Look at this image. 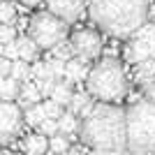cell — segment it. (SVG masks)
<instances>
[{"instance_id":"27","label":"cell","mask_w":155,"mask_h":155,"mask_svg":"<svg viewBox=\"0 0 155 155\" xmlns=\"http://www.w3.org/2000/svg\"><path fill=\"white\" fill-rule=\"evenodd\" d=\"M0 56L7 60H16L19 58V46H16V39L14 42H7V44H0Z\"/></svg>"},{"instance_id":"19","label":"cell","mask_w":155,"mask_h":155,"mask_svg":"<svg viewBox=\"0 0 155 155\" xmlns=\"http://www.w3.org/2000/svg\"><path fill=\"white\" fill-rule=\"evenodd\" d=\"M12 79L21 81V84H26V81H30V79H32V70H30V65H28L26 60L16 58V60L12 63Z\"/></svg>"},{"instance_id":"32","label":"cell","mask_w":155,"mask_h":155,"mask_svg":"<svg viewBox=\"0 0 155 155\" xmlns=\"http://www.w3.org/2000/svg\"><path fill=\"white\" fill-rule=\"evenodd\" d=\"M143 97H146L148 102H155V81H150V84L143 86Z\"/></svg>"},{"instance_id":"23","label":"cell","mask_w":155,"mask_h":155,"mask_svg":"<svg viewBox=\"0 0 155 155\" xmlns=\"http://www.w3.org/2000/svg\"><path fill=\"white\" fill-rule=\"evenodd\" d=\"M134 39L146 42V44L150 46V42H155V23H143V26L134 32Z\"/></svg>"},{"instance_id":"8","label":"cell","mask_w":155,"mask_h":155,"mask_svg":"<svg viewBox=\"0 0 155 155\" xmlns=\"http://www.w3.org/2000/svg\"><path fill=\"white\" fill-rule=\"evenodd\" d=\"M46 9L70 26L88 12V0H46Z\"/></svg>"},{"instance_id":"6","label":"cell","mask_w":155,"mask_h":155,"mask_svg":"<svg viewBox=\"0 0 155 155\" xmlns=\"http://www.w3.org/2000/svg\"><path fill=\"white\" fill-rule=\"evenodd\" d=\"M70 44H72V51L77 58H84L86 63L88 60H95L100 53H102V37L100 32L93 30V28H79L70 35Z\"/></svg>"},{"instance_id":"18","label":"cell","mask_w":155,"mask_h":155,"mask_svg":"<svg viewBox=\"0 0 155 155\" xmlns=\"http://www.w3.org/2000/svg\"><path fill=\"white\" fill-rule=\"evenodd\" d=\"M79 125H81V118L74 116L72 111H65L63 116L58 118V130L63 134H67V137H72L74 132H79Z\"/></svg>"},{"instance_id":"22","label":"cell","mask_w":155,"mask_h":155,"mask_svg":"<svg viewBox=\"0 0 155 155\" xmlns=\"http://www.w3.org/2000/svg\"><path fill=\"white\" fill-rule=\"evenodd\" d=\"M14 21H16V9H14V5H12V2H5V0H0V23L12 26Z\"/></svg>"},{"instance_id":"3","label":"cell","mask_w":155,"mask_h":155,"mask_svg":"<svg viewBox=\"0 0 155 155\" xmlns=\"http://www.w3.org/2000/svg\"><path fill=\"white\" fill-rule=\"evenodd\" d=\"M86 91L93 95V100L107 104L120 102L127 93V77L123 65L116 58H100L91 67V74L86 79Z\"/></svg>"},{"instance_id":"24","label":"cell","mask_w":155,"mask_h":155,"mask_svg":"<svg viewBox=\"0 0 155 155\" xmlns=\"http://www.w3.org/2000/svg\"><path fill=\"white\" fill-rule=\"evenodd\" d=\"M46 65H49V70H51V74H53V79L56 81H60V79H65V60H60V58H49L46 60Z\"/></svg>"},{"instance_id":"11","label":"cell","mask_w":155,"mask_h":155,"mask_svg":"<svg viewBox=\"0 0 155 155\" xmlns=\"http://www.w3.org/2000/svg\"><path fill=\"white\" fill-rule=\"evenodd\" d=\"M125 58H127V63L139 65V63H143V60H148V58H150V46L146 44V42H139V39H134V42L125 44Z\"/></svg>"},{"instance_id":"20","label":"cell","mask_w":155,"mask_h":155,"mask_svg":"<svg viewBox=\"0 0 155 155\" xmlns=\"http://www.w3.org/2000/svg\"><path fill=\"white\" fill-rule=\"evenodd\" d=\"M49 150H53L56 155L67 153V150H70V137L63 134V132H58V134H53V137H49Z\"/></svg>"},{"instance_id":"38","label":"cell","mask_w":155,"mask_h":155,"mask_svg":"<svg viewBox=\"0 0 155 155\" xmlns=\"http://www.w3.org/2000/svg\"><path fill=\"white\" fill-rule=\"evenodd\" d=\"M46 155H56V153H53V150H49V153H46Z\"/></svg>"},{"instance_id":"35","label":"cell","mask_w":155,"mask_h":155,"mask_svg":"<svg viewBox=\"0 0 155 155\" xmlns=\"http://www.w3.org/2000/svg\"><path fill=\"white\" fill-rule=\"evenodd\" d=\"M107 155H132L130 150H114V153H107Z\"/></svg>"},{"instance_id":"37","label":"cell","mask_w":155,"mask_h":155,"mask_svg":"<svg viewBox=\"0 0 155 155\" xmlns=\"http://www.w3.org/2000/svg\"><path fill=\"white\" fill-rule=\"evenodd\" d=\"M150 58L155 60V42H150Z\"/></svg>"},{"instance_id":"10","label":"cell","mask_w":155,"mask_h":155,"mask_svg":"<svg viewBox=\"0 0 155 155\" xmlns=\"http://www.w3.org/2000/svg\"><path fill=\"white\" fill-rule=\"evenodd\" d=\"M93 107H95V100H93V95L88 91H79V93H74L72 95V102H70V107H67V111H72L74 116H79V118H86L88 114L93 111Z\"/></svg>"},{"instance_id":"21","label":"cell","mask_w":155,"mask_h":155,"mask_svg":"<svg viewBox=\"0 0 155 155\" xmlns=\"http://www.w3.org/2000/svg\"><path fill=\"white\" fill-rule=\"evenodd\" d=\"M51 53H53V58H60V60H72L74 58V51H72V44H70V39H63L60 44H56L51 49Z\"/></svg>"},{"instance_id":"4","label":"cell","mask_w":155,"mask_h":155,"mask_svg":"<svg viewBox=\"0 0 155 155\" xmlns=\"http://www.w3.org/2000/svg\"><path fill=\"white\" fill-rule=\"evenodd\" d=\"M127 150L155 155V102L141 100L127 107Z\"/></svg>"},{"instance_id":"25","label":"cell","mask_w":155,"mask_h":155,"mask_svg":"<svg viewBox=\"0 0 155 155\" xmlns=\"http://www.w3.org/2000/svg\"><path fill=\"white\" fill-rule=\"evenodd\" d=\"M30 70H32V79L35 81H39V79H53V74H51L46 63H35V65H30Z\"/></svg>"},{"instance_id":"39","label":"cell","mask_w":155,"mask_h":155,"mask_svg":"<svg viewBox=\"0 0 155 155\" xmlns=\"http://www.w3.org/2000/svg\"><path fill=\"white\" fill-rule=\"evenodd\" d=\"M0 155H2V150H0Z\"/></svg>"},{"instance_id":"14","label":"cell","mask_w":155,"mask_h":155,"mask_svg":"<svg viewBox=\"0 0 155 155\" xmlns=\"http://www.w3.org/2000/svg\"><path fill=\"white\" fill-rule=\"evenodd\" d=\"M16 46H19V58L26 60V63L35 60V58H37V53H39V46L35 44V39H32L30 35L19 37V39H16Z\"/></svg>"},{"instance_id":"36","label":"cell","mask_w":155,"mask_h":155,"mask_svg":"<svg viewBox=\"0 0 155 155\" xmlns=\"http://www.w3.org/2000/svg\"><path fill=\"white\" fill-rule=\"evenodd\" d=\"M60 155H81V153H79L77 148H70V150H67V153H60Z\"/></svg>"},{"instance_id":"33","label":"cell","mask_w":155,"mask_h":155,"mask_svg":"<svg viewBox=\"0 0 155 155\" xmlns=\"http://www.w3.org/2000/svg\"><path fill=\"white\" fill-rule=\"evenodd\" d=\"M148 21L155 23V5H150V9H148Z\"/></svg>"},{"instance_id":"34","label":"cell","mask_w":155,"mask_h":155,"mask_svg":"<svg viewBox=\"0 0 155 155\" xmlns=\"http://www.w3.org/2000/svg\"><path fill=\"white\" fill-rule=\"evenodd\" d=\"M19 2H23V5H39V2H42V0H19Z\"/></svg>"},{"instance_id":"12","label":"cell","mask_w":155,"mask_h":155,"mask_svg":"<svg viewBox=\"0 0 155 155\" xmlns=\"http://www.w3.org/2000/svg\"><path fill=\"white\" fill-rule=\"evenodd\" d=\"M42 102V93H39L37 84L35 81H26V84H21V95H19V107L23 111L30 109L32 104H39Z\"/></svg>"},{"instance_id":"15","label":"cell","mask_w":155,"mask_h":155,"mask_svg":"<svg viewBox=\"0 0 155 155\" xmlns=\"http://www.w3.org/2000/svg\"><path fill=\"white\" fill-rule=\"evenodd\" d=\"M19 95H21V81H16V79H12V77L0 79V100L14 102Z\"/></svg>"},{"instance_id":"31","label":"cell","mask_w":155,"mask_h":155,"mask_svg":"<svg viewBox=\"0 0 155 155\" xmlns=\"http://www.w3.org/2000/svg\"><path fill=\"white\" fill-rule=\"evenodd\" d=\"M12 63H14V60H7V58L0 56V79L12 77Z\"/></svg>"},{"instance_id":"30","label":"cell","mask_w":155,"mask_h":155,"mask_svg":"<svg viewBox=\"0 0 155 155\" xmlns=\"http://www.w3.org/2000/svg\"><path fill=\"white\" fill-rule=\"evenodd\" d=\"M14 39H16V30H14V26L0 23V44H7V42H14Z\"/></svg>"},{"instance_id":"17","label":"cell","mask_w":155,"mask_h":155,"mask_svg":"<svg viewBox=\"0 0 155 155\" xmlns=\"http://www.w3.org/2000/svg\"><path fill=\"white\" fill-rule=\"evenodd\" d=\"M46 120V111H44V104H32L30 109L23 111V123L30 125V127H39V125Z\"/></svg>"},{"instance_id":"16","label":"cell","mask_w":155,"mask_h":155,"mask_svg":"<svg viewBox=\"0 0 155 155\" xmlns=\"http://www.w3.org/2000/svg\"><path fill=\"white\" fill-rule=\"evenodd\" d=\"M72 84H67V81H58L56 84V88H53V93H51V100L56 104H60V107H70V102H72Z\"/></svg>"},{"instance_id":"2","label":"cell","mask_w":155,"mask_h":155,"mask_svg":"<svg viewBox=\"0 0 155 155\" xmlns=\"http://www.w3.org/2000/svg\"><path fill=\"white\" fill-rule=\"evenodd\" d=\"M150 0H88V16L111 37H130L148 23Z\"/></svg>"},{"instance_id":"9","label":"cell","mask_w":155,"mask_h":155,"mask_svg":"<svg viewBox=\"0 0 155 155\" xmlns=\"http://www.w3.org/2000/svg\"><path fill=\"white\" fill-rule=\"evenodd\" d=\"M91 74V67L84 58H72L65 65V81L67 84H79V81H86Z\"/></svg>"},{"instance_id":"13","label":"cell","mask_w":155,"mask_h":155,"mask_svg":"<svg viewBox=\"0 0 155 155\" xmlns=\"http://www.w3.org/2000/svg\"><path fill=\"white\" fill-rule=\"evenodd\" d=\"M23 153L26 155H46L49 153V137L39 134V132L28 134L26 141H23Z\"/></svg>"},{"instance_id":"7","label":"cell","mask_w":155,"mask_h":155,"mask_svg":"<svg viewBox=\"0 0 155 155\" xmlns=\"http://www.w3.org/2000/svg\"><path fill=\"white\" fill-rule=\"evenodd\" d=\"M23 127V109L14 102L0 100V146L12 143Z\"/></svg>"},{"instance_id":"5","label":"cell","mask_w":155,"mask_h":155,"mask_svg":"<svg viewBox=\"0 0 155 155\" xmlns=\"http://www.w3.org/2000/svg\"><path fill=\"white\" fill-rule=\"evenodd\" d=\"M28 35L35 39V44L39 49H53L67 37V23L58 19L56 14H51L49 9L37 12L28 21Z\"/></svg>"},{"instance_id":"26","label":"cell","mask_w":155,"mask_h":155,"mask_svg":"<svg viewBox=\"0 0 155 155\" xmlns=\"http://www.w3.org/2000/svg\"><path fill=\"white\" fill-rule=\"evenodd\" d=\"M44 104V111H46V118H53V120H58L60 116H63L65 111H63V107H60V104H56L51 100V97H49V100H46V102H42Z\"/></svg>"},{"instance_id":"1","label":"cell","mask_w":155,"mask_h":155,"mask_svg":"<svg viewBox=\"0 0 155 155\" xmlns=\"http://www.w3.org/2000/svg\"><path fill=\"white\" fill-rule=\"evenodd\" d=\"M79 137L91 150H127V109L118 104L97 102L91 114L81 118Z\"/></svg>"},{"instance_id":"29","label":"cell","mask_w":155,"mask_h":155,"mask_svg":"<svg viewBox=\"0 0 155 155\" xmlns=\"http://www.w3.org/2000/svg\"><path fill=\"white\" fill-rule=\"evenodd\" d=\"M37 84V88H39V93H42V97H51V93H53V88H56V79H39V81H35Z\"/></svg>"},{"instance_id":"28","label":"cell","mask_w":155,"mask_h":155,"mask_svg":"<svg viewBox=\"0 0 155 155\" xmlns=\"http://www.w3.org/2000/svg\"><path fill=\"white\" fill-rule=\"evenodd\" d=\"M37 130H39V134H44V137H53V134H58V132H60V130H58V120H53V118H46Z\"/></svg>"}]
</instances>
